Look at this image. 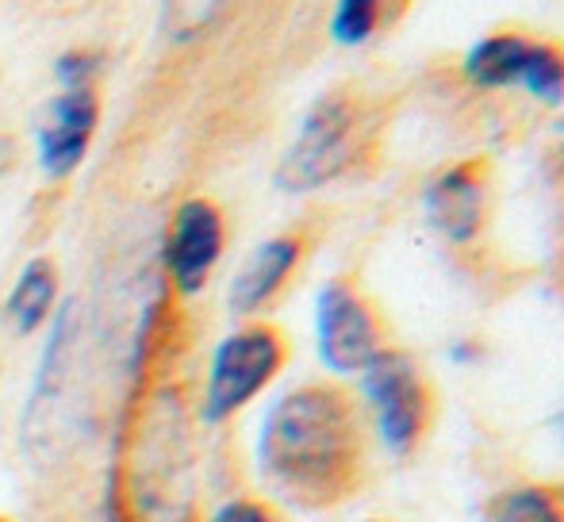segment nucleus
Segmentation results:
<instances>
[{
	"instance_id": "15",
	"label": "nucleus",
	"mask_w": 564,
	"mask_h": 522,
	"mask_svg": "<svg viewBox=\"0 0 564 522\" xmlns=\"http://www.w3.org/2000/svg\"><path fill=\"white\" fill-rule=\"evenodd\" d=\"M377 4L380 0H338L335 12V39L338 43H365L377 23Z\"/></svg>"
},
{
	"instance_id": "10",
	"label": "nucleus",
	"mask_w": 564,
	"mask_h": 522,
	"mask_svg": "<svg viewBox=\"0 0 564 522\" xmlns=\"http://www.w3.org/2000/svg\"><path fill=\"white\" fill-rule=\"evenodd\" d=\"M54 300H58V276H54V265L46 258L28 261L4 300V315L15 327V335H31L35 327H43Z\"/></svg>"
},
{
	"instance_id": "4",
	"label": "nucleus",
	"mask_w": 564,
	"mask_h": 522,
	"mask_svg": "<svg viewBox=\"0 0 564 522\" xmlns=\"http://www.w3.org/2000/svg\"><path fill=\"white\" fill-rule=\"evenodd\" d=\"M361 384L369 395L372 411H377L380 438L392 454H408L415 446L419 431H423V384H419L415 369L403 354L380 350L369 366L361 369Z\"/></svg>"
},
{
	"instance_id": "7",
	"label": "nucleus",
	"mask_w": 564,
	"mask_h": 522,
	"mask_svg": "<svg viewBox=\"0 0 564 522\" xmlns=\"http://www.w3.org/2000/svg\"><path fill=\"white\" fill-rule=\"evenodd\" d=\"M100 105L93 89H66L46 105L43 120L35 128L39 139V165L46 177H69L82 165L89 139L97 131Z\"/></svg>"
},
{
	"instance_id": "13",
	"label": "nucleus",
	"mask_w": 564,
	"mask_h": 522,
	"mask_svg": "<svg viewBox=\"0 0 564 522\" xmlns=\"http://www.w3.org/2000/svg\"><path fill=\"white\" fill-rule=\"evenodd\" d=\"M522 85H527L534 97L557 105V100L564 97V62H561V54L550 51V46H534L527 74H522Z\"/></svg>"
},
{
	"instance_id": "17",
	"label": "nucleus",
	"mask_w": 564,
	"mask_h": 522,
	"mask_svg": "<svg viewBox=\"0 0 564 522\" xmlns=\"http://www.w3.org/2000/svg\"><path fill=\"white\" fill-rule=\"evenodd\" d=\"M208 522H273V515H269V508H261L253 500H230Z\"/></svg>"
},
{
	"instance_id": "5",
	"label": "nucleus",
	"mask_w": 564,
	"mask_h": 522,
	"mask_svg": "<svg viewBox=\"0 0 564 522\" xmlns=\"http://www.w3.org/2000/svg\"><path fill=\"white\" fill-rule=\"evenodd\" d=\"M315 330H319V358L335 373H361L380 354V335L369 307L346 289L327 284L315 304Z\"/></svg>"
},
{
	"instance_id": "3",
	"label": "nucleus",
	"mask_w": 564,
	"mask_h": 522,
	"mask_svg": "<svg viewBox=\"0 0 564 522\" xmlns=\"http://www.w3.org/2000/svg\"><path fill=\"white\" fill-rule=\"evenodd\" d=\"M354 154V108L341 97H327L307 112L296 142L276 165V185L284 193H312L346 170Z\"/></svg>"
},
{
	"instance_id": "11",
	"label": "nucleus",
	"mask_w": 564,
	"mask_h": 522,
	"mask_svg": "<svg viewBox=\"0 0 564 522\" xmlns=\"http://www.w3.org/2000/svg\"><path fill=\"white\" fill-rule=\"evenodd\" d=\"M530 54H534V43L519 35H491L484 43H476L465 58V74L473 77L476 85H511V81H522L530 66Z\"/></svg>"
},
{
	"instance_id": "18",
	"label": "nucleus",
	"mask_w": 564,
	"mask_h": 522,
	"mask_svg": "<svg viewBox=\"0 0 564 522\" xmlns=\"http://www.w3.org/2000/svg\"><path fill=\"white\" fill-rule=\"evenodd\" d=\"M12 162H15V142L8 134H0V177L12 170Z\"/></svg>"
},
{
	"instance_id": "8",
	"label": "nucleus",
	"mask_w": 564,
	"mask_h": 522,
	"mask_svg": "<svg viewBox=\"0 0 564 522\" xmlns=\"http://www.w3.org/2000/svg\"><path fill=\"white\" fill-rule=\"evenodd\" d=\"M300 242L296 239H269L246 258V265L230 281V312L250 315L284 284V276L296 269Z\"/></svg>"
},
{
	"instance_id": "16",
	"label": "nucleus",
	"mask_w": 564,
	"mask_h": 522,
	"mask_svg": "<svg viewBox=\"0 0 564 522\" xmlns=\"http://www.w3.org/2000/svg\"><path fill=\"white\" fill-rule=\"evenodd\" d=\"M100 58L89 51H66L54 62V74H58L62 89H89V77L97 74Z\"/></svg>"
},
{
	"instance_id": "2",
	"label": "nucleus",
	"mask_w": 564,
	"mask_h": 522,
	"mask_svg": "<svg viewBox=\"0 0 564 522\" xmlns=\"http://www.w3.org/2000/svg\"><path fill=\"white\" fill-rule=\"evenodd\" d=\"M281 338L269 327H246L216 346L208 369V389H204V418L224 423L235 411H242L273 373L281 369Z\"/></svg>"
},
{
	"instance_id": "19",
	"label": "nucleus",
	"mask_w": 564,
	"mask_h": 522,
	"mask_svg": "<svg viewBox=\"0 0 564 522\" xmlns=\"http://www.w3.org/2000/svg\"><path fill=\"white\" fill-rule=\"evenodd\" d=\"M561 426H564V418H561Z\"/></svg>"
},
{
	"instance_id": "12",
	"label": "nucleus",
	"mask_w": 564,
	"mask_h": 522,
	"mask_svg": "<svg viewBox=\"0 0 564 522\" xmlns=\"http://www.w3.org/2000/svg\"><path fill=\"white\" fill-rule=\"evenodd\" d=\"M219 8H224V0H165V35L173 43H188L216 23Z\"/></svg>"
},
{
	"instance_id": "20",
	"label": "nucleus",
	"mask_w": 564,
	"mask_h": 522,
	"mask_svg": "<svg viewBox=\"0 0 564 522\" xmlns=\"http://www.w3.org/2000/svg\"><path fill=\"white\" fill-rule=\"evenodd\" d=\"M0 522H8V519H0Z\"/></svg>"
},
{
	"instance_id": "6",
	"label": "nucleus",
	"mask_w": 564,
	"mask_h": 522,
	"mask_svg": "<svg viewBox=\"0 0 564 522\" xmlns=\"http://www.w3.org/2000/svg\"><path fill=\"white\" fill-rule=\"evenodd\" d=\"M224 254V216L208 200H185L165 239V269L181 296H196L208 284L212 265Z\"/></svg>"
},
{
	"instance_id": "9",
	"label": "nucleus",
	"mask_w": 564,
	"mask_h": 522,
	"mask_svg": "<svg viewBox=\"0 0 564 522\" xmlns=\"http://www.w3.org/2000/svg\"><path fill=\"white\" fill-rule=\"evenodd\" d=\"M480 181L473 170H449L426 193V216L446 239L468 242L480 227Z\"/></svg>"
},
{
	"instance_id": "1",
	"label": "nucleus",
	"mask_w": 564,
	"mask_h": 522,
	"mask_svg": "<svg viewBox=\"0 0 564 522\" xmlns=\"http://www.w3.org/2000/svg\"><path fill=\"white\" fill-rule=\"evenodd\" d=\"M258 469L276 496L300 508L341 500L357 477V423L335 389H296L269 407Z\"/></svg>"
},
{
	"instance_id": "14",
	"label": "nucleus",
	"mask_w": 564,
	"mask_h": 522,
	"mask_svg": "<svg viewBox=\"0 0 564 522\" xmlns=\"http://www.w3.org/2000/svg\"><path fill=\"white\" fill-rule=\"evenodd\" d=\"M491 522H564V515L553 508V500L538 488H527V492L503 496L496 503V515Z\"/></svg>"
}]
</instances>
